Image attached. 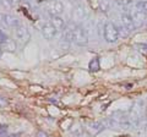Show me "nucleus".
Listing matches in <instances>:
<instances>
[{"label":"nucleus","instance_id":"obj_1","mask_svg":"<svg viewBox=\"0 0 147 137\" xmlns=\"http://www.w3.org/2000/svg\"><path fill=\"white\" fill-rule=\"evenodd\" d=\"M144 100L141 98L136 99L135 103L132 104V107L130 109V113L129 115V120L131 122V126H139L142 119V113H144Z\"/></svg>","mask_w":147,"mask_h":137},{"label":"nucleus","instance_id":"obj_2","mask_svg":"<svg viewBox=\"0 0 147 137\" xmlns=\"http://www.w3.org/2000/svg\"><path fill=\"white\" fill-rule=\"evenodd\" d=\"M88 32L85 27L82 26H76L75 30H74V43L80 45V47H84V45H87L88 43Z\"/></svg>","mask_w":147,"mask_h":137},{"label":"nucleus","instance_id":"obj_3","mask_svg":"<svg viewBox=\"0 0 147 137\" xmlns=\"http://www.w3.org/2000/svg\"><path fill=\"white\" fill-rule=\"evenodd\" d=\"M119 38V34H118V30H117V26L113 22H107L104 25V39L105 42L108 43H115Z\"/></svg>","mask_w":147,"mask_h":137},{"label":"nucleus","instance_id":"obj_4","mask_svg":"<svg viewBox=\"0 0 147 137\" xmlns=\"http://www.w3.org/2000/svg\"><path fill=\"white\" fill-rule=\"evenodd\" d=\"M45 9L50 16H57L64 11V4L60 0H48L45 4Z\"/></svg>","mask_w":147,"mask_h":137},{"label":"nucleus","instance_id":"obj_5","mask_svg":"<svg viewBox=\"0 0 147 137\" xmlns=\"http://www.w3.org/2000/svg\"><path fill=\"white\" fill-rule=\"evenodd\" d=\"M18 25H20L18 20L12 15H10V13H0V27H1V30L12 28V27L16 28Z\"/></svg>","mask_w":147,"mask_h":137},{"label":"nucleus","instance_id":"obj_6","mask_svg":"<svg viewBox=\"0 0 147 137\" xmlns=\"http://www.w3.org/2000/svg\"><path fill=\"white\" fill-rule=\"evenodd\" d=\"M15 34H16L17 40L21 44H26L31 39V33L25 25H18L15 28Z\"/></svg>","mask_w":147,"mask_h":137},{"label":"nucleus","instance_id":"obj_7","mask_svg":"<svg viewBox=\"0 0 147 137\" xmlns=\"http://www.w3.org/2000/svg\"><path fill=\"white\" fill-rule=\"evenodd\" d=\"M85 16H86V11H85L84 5L80 4V3H77L76 5L74 6V9H72V21L71 22L74 25L79 26L80 22L84 21Z\"/></svg>","mask_w":147,"mask_h":137},{"label":"nucleus","instance_id":"obj_8","mask_svg":"<svg viewBox=\"0 0 147 137\" xmlns=\"http://www.w3.org/2000/svg\"><path fill=\"white\" fill-rule=\"evenodd\" d=\"M130 16L135 25V28H140V27L145 26L147 24V15L144 11H140V10H137V9H135V10L130 13Z\"/></svg>","mask_w":147,"mask_h":137},{"label":"nucleus","instance_id":"obj_9","mask_svg":"<svg viewBox=\"0 0 147 137\" xmlns=\"http://www.w3.org/2000/svg\"><path fill=\"white\" fill-rule=\"evenodd\" d=\"M57 32L58 31L55 30V27L50 24V22H45L42 26V34L47 40H52L55 36H57Z\"/></svg>","mask_w":147,"mask_h":137},{"label":"nucleus","instance_id":"obj_10","mask_svg":"<svg viewBox=\"0 0 147 137\" xmlns=\"http://www.w3.org/2000/svg\"><path fill=\"white\" fill-rule=\"evenodd\" d=\"M104 129H105V126L103 125V122H100V121H93V122H90V124L87 125V127H86L87 132H88V134H90L91 136L98 135L99 132H102Z\"/></svg>","mask_w":147,"mask_h":137},{"label":"nucleus","instance_id":"obj_11","mask_svg":"<svg viewBox=\"0 0 147 137\" xmlns=\"http://www.w3.org/2000/svg\"><path fill=\"white\" fill-rule=\"evenodd\" d=\"M120 24L125 27L129 32L135 31V25H134L131 16L129 15V13H121V15H120Z\"/></svg>","mask_w":147,"mask_h":137},{"label":"nucleus","instance_id":"obj_12","mask_svg":"<svg viewBox=\"0 0 147 137\" xmlns=\"http://www.w3.org/2000/svg\"><path fill=\"white\" fill-rule=\"evenodd\" d=\"M76 25H74L72 22L69 26H66L63 31V40L66 43H70L74 42V30H75Z\"/></svg>","mask_w":147,"mask_h":137},{"label":"nucleus","instance_id":"obj_13","mask_svg":"<svg viewBox=\"0 0 147 137\" xmlns=\"http://www.w3.org/2000/svg\"><path fill=\"white\" fill-rule=\"evenodd\" d=\"M50 24L55 27V30L57 31H64V28L66 27V22L60 15L50 16Z\"/></svg>","mask_w":147,"mask_h":137},{"label":"nucleus","instance_id":"obj_14","mask_svg":"<svg viewBox=\"0 0 147 137\" xmlns=\"http://www.w3.org/2000/svg\"><path fill=\"white\" fill-rule=\"evenodd\" d=\"M0 45H1L3 52L5 50V52H7V53H15L16 49H17V45H16V43H15V40H12V39H10V38H7L5 42L0 43Z\"/></svg>","mask_w":147,"mask_h":137},{"label":"nucleus","instance_id":"obj_15","mask_svg":"<svg viewBox=\"0 0 147 137\" xmlns=\"http://www.w3.org/2000/svg\"><path fill=\"white\" fill-rule=\"evenodd\" d=\"M88 68L91 72H98L100 70V62L98 58L91 59V61L88 62Z\"/></svg>","mask_w":147,"mask_h":137},{"label":"nucleus","instance_id":"obj_16","mask_svg":"<svg viewBox=\"0 0 147 137\" xmlns=\"http://www.w3.org/2000/svg\"><path fill=\"white\" fill-rule=\"evenodd\" d=\"M110 7H112V0H100L99 3V9L103 13L109 12Z\"/></svg>","mask_w":147,"mask_h":137},{"label":"nucleus","instance_id":"obj_17","mask_svg":"<svg viewBox=\"0 0 147 137\" xmlns=\"http://www.w3.org/2000/svg\"><path fill=\"white\" fill-rule=\"evenodd\" d=\"M115 26H117V25H115ZM117 30H118L119 37H121V38H126V37H129V34H130V32H129L121 24L119 25V26H117Z\"/></svg>","mask_w":147,"mask_h":137},{"label":"nucleus","instance_id":"obj_18","mask_svg":"<svg viewBox=\"0 0 147 137\" xmlns=\"http://www.w3.org/2000/svg\"><path fill=\"white\" fill-rule=\"evenodd\" d=\"M136 9L140 11H144L147 15V1H137L136 3Z\"/></svg>","mask_w":147,"mask_h":137},{"label":"nucleus","instance_id":"obj_19","mask_svg":"<svg viewBox=\"0 0 147 137\" xmlns=\"http://www.w3.org/2000/svg\"><path fill=\"white\" fill-rule=\"evenodd\" d=\"M136 49L139 50V52L144 53V54H147V43H139L135 45Z\"/></svg>","mask_w":147,"mask_h":137},{"label":"nucleus","instance_id":"obj_20","mask_svg":"<svg viewBox=\"0 0 147 137\" xmlns=\"http://www.w3.org/2000/svg\"><path fill=\"white\" fill-rule=\"evenodd\" d=\"M0 137H7V126L0 125Z\"/></svg>","mask_w":147,"mask_h":137},{"label":"nucleus","instance_id":"obj_21","mask_svg":"<svg viewBox=\"0 0 147 137\" xmlns=\"http://www.w3.org/2000/svg\"><path fill=\"white\" fill-rule=\"evenodd\" d=\"M24 1L27 4V5H31V6H33L34 4L37 3V0H24Z\"/></svg>","mask_w":147,"mask_h":137},{"label":"nucleus","instance_id":"obj_22","mask_svg":"<svg viewBox=\"0 0 147 137\" xmlns=\"http://www.w3.org/2000/svg\"><path fill=\"white\" fill-rule=\"evenodd\" d=\"M5 105H6V99L3 98V97H0V108H1V107H5Z\"/></svg>","mask_w":147,"mask_h":137},{"label":"nucleus","instance_id":"obj_23","mask_svg":"<svg viewBox=\"0 0 147 137\" xmlns=\"http://www.w3.org/2000/svg\"><path fill=\"white\" fill-rule=\"evenodd\" d=\"M38 137H48V134H45V132L40 131V132H38Z\"/></svg>","mask_w":147,"mask_h":137},{"label":"nucleus","instance_id":"obj_24","mask_svg":"<svg viewBox=\"0 0 147 137\" xmlns=\"http://www.w3.org/2000/svg\"><path fill=\"white\" fill-rule=\"evenodd\" d=\"M7 137H20V134H11V135H7Z\"/></svg>","mask_w":147,"mask_h":137},{"label":"nucleus","instance_id":"obj_25","mask_svg":"<svg viewBox=\"0 0 147 137\" xmlns=\"http://www.w3.org/2000/svg\"><path fill=\"white\" fill-rule=\"evenodd\" d=\"M145 119H146V130H147V108L145 110Z\"/></svg>","mask_w":147,"mask_h":137},{"label":"nucleus","instance_id":"obj_26","mask_svg":"<svg viewBox=\"0 0 147 137\" xmlns=\"http://www.w3.org/2000/svg\"><path fill=\"white\" fill-rule=\"evenodd\" d=\"M3 55V49H1V45H0V56Z\"/></svg>","mask_w":147,"mask_h":137},{"label":"nucleus","instance_id":"obj_27","mask_svg":"<svg viewBox=\"0 0 147 137\" xmlns=\"http://www.w3.org/2000/svg\"><path fill=\"white\" fill-rule=\"evenodd\" d=\"M140 1H147V0H140Z\"/></svg>","mask_w":147,"mask_h":137}]
</instances>
